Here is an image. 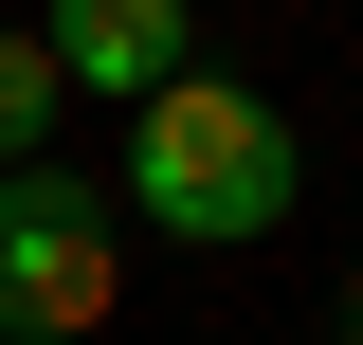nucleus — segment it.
Returning a JSON list of instances; mask_svg holds the SVG:
<instances>
[{
	"label": "nucleus",
	"mask_w": 363,
	"mask_h": 345,
	"mask_svg": "<svg viewBox=\"0 0 363 345\" xmlns=\"http://www.w3.org/2000/svg\"><path fill=\"white\" fill-rule=\"evenodd\" d=\"M291 109L272 91H218V73H182L164 109H128V218L145 236H200V255H236V236H272L291 218Z\"/></svg>",
	"instance_id": "obj_1"
},
{
	"label": "nucleus",
	"mask_w": 363,
	"mask_h": 345,
	"mask_svg": "<svg viewBox=\"0 0 363 345\" xmlns=\"http://www.w3.org/2000/svg\"><path fill=\"white\" fill-rule=\"evenodd\" d=\"M109 327V200L73 164L0 182V345H91Z\"/></svg>",
	"instance_id": "obj_2"
},
{
	"label": "nucleus",
	"mask_w": 363,
	"mask_h": 345,
	"mask_svg": "<svg viewBox=\"0 0 363 345\" xmlns=\"http://www.w3.org/2000/svg\"><path fill=\"white\" fill-rule=\"evenodd\" d=\"M37 55H55V91H109V109H164V91L200 73V55H182V0H55Z\"/></svg>",
	"instance_id": "obj_3"
},
{
	"label": "nucleus",
	"mask_w": 363,
	"mask_h": 345,
	"mask_svg": "<svg viewBox=\"0 0 363 345\" xmlns=\"http://www.w3.org/2000/svg\"><path fill=\"white\" fill-rule=\"evenodd\" d=\"M55 109H73V91H55V55H37V37H0V182L55 146Z\"/></svg>",
	"instance_id": "obj_4"
}]
</instances>
